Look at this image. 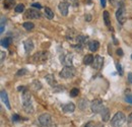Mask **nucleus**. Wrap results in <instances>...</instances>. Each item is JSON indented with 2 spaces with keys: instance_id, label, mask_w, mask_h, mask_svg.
Segmentation results:
<instances>
[{
  "instance_id": "obj_1",
  "label": "nucleus",
  "mask_w": 132,
  "mask_h": 127,
  "mask_svg": "<svg viewBox=\"0 0 132 127\" xmlns=\"http://www.w3.org/2000/svg\"><path fill=\"white\" fill-rule=\"evenodd\" d=\"M126 121V117L123 113L121 112H118L114 115V117L112 118L111 120V124L114 127H121Z\"/></svg>"
},
{
  "instance_id": "obj_2",
  "label": "nucleus",
  "mask_w": 132,
  "mask_h": 127,
  "mask_svg": "<svg viewBox=\"0 0 132 127\" xmlns=\"http://www.w3.org/2000/svg\"><path fill=\"white\" fill-rule=\"evenodd\" d=\"M60 76L62 77V78H66V80H68V78H71L74 74H75V69L72 67V66H65L61 71H60Z\"/></svg>"
},
{
  "instance_id": "obj_3",
  "label": "nucleus",
  "mask_w": 132,
  "mask_h": 127,
  "mask_svg": "<svg viewBox=\"0 0 132 127\" xmlns=\"http://www.w3.org/2000/svg\"><path fill=\"white\" fill-rule=\"evenodd\" d=\"M90 108H92V111L94 113H101L105 108L103 106V101L101 99H96L92 102V105H90Z\"/></svg>"
},
{
  "instance_id": "obj_4",
  "label": "nucleus",
  "mask_w": 132,
  "mask_h": 127,
  "mask_svg": "<svg viewBox=\"0 0 132 127\" xmlns=\"http://www.w3.org/2000/svg\"><path fill=\"white\" fill-rule=\"evenodd\" d=\"M34 61L35 62H39V63H43L45 62L47 59H48V53L47 52H44V51H41V52H38L37 54L34 55Z\"/></svg>"
},
{
  "instance_id": "obj_5",
  "label": "nucleus",
  "mask_w": 132,
  "mask_h": 127,
  "mask_svg": "<svg viewBox=\"0 0 132 127\" xmlns=\"http://www.w3.org/2000/svg\"><path fill=\"white\" fill-rule=\"evenodd\" d=\"M116 17H117L118 21H119L121 25H123V23L125 22V20H126V10H125L124 7H120V8L116 11Z\"/></svg>"
},
{
  "instance_id": "obj_6",
  "label": "nucleus",
  "mask_w": 132,
  "mask_h": 127,
  "mask_svg": "<svg viewBox=\"0 0 132 127\" xmlns=\"http://www.w3.org/2000/svg\"><path fill=\"white\" fill-rule=\"evenodd\" d=\"M51 121H52V118H51V115L45 113V114H42L40 117H39V122L41 123V125L43 126H49L51 124Z\"/></svg>"
},
{
  "instance_id": "obj_7",
  "label": "nucleus",
  "mask_w": 132,
  "mask_h": 127,
  "mask_svg": "<svg viewBox=\"0 0 132 127\" xmlns=\"http://www.w3.org/2000/svg\"><path fill=\"white\" fill-rule=\"evenodd\" d=\"M68 9H69V4H68V2L63 1V2H60V3H59V10H60L61 14L63 16H66L68 14Z\"/></svg>"
},
{
  "instance_id": "obj_8",
  "label": "nucleus",
  "mask_w": 132,
  "mask_h": 127,
  "mask_svg": "<svg viewBox=\"0 0 132 127\" xmlns=\"http://www.w3.org/2000/svg\"><path fill=\"white\" fill-rule=\"evenodd\" d=\"M103 64H104V59L101 56H96L95 60L93 62V67L95 69H97V70H100L103 67Z\"/></svg>"
},
{
  "instance_id": "obj_9",
  "label": "nucleus",
  "mask_w": 132,
  "mask_h": 127,
  "mask_svg": "<svg viewBox=\"0 0 132 127\" xmlns=\"http://www.w3.org/2000/svg\"><path fill=\"white\" fill-rule=\"evenodd\" d=\"M60 60H61V62L64 64L65 66H71V64H72V56L69 55V54L62 55L60 57Z\"/></svg>"
},
{
  "instance_id": "obj_10",
  "label": "nucleus",
  "mask_w": 132,
  "mask_h": 127,
  "mask_svg": "<svg viewBox=\"0 0 132 127\" xmlns=\"http://www.w3.org/2000/svg\"><path fill=\"white\" fill-rule=\"evenodd\" d=\"M22 102H23V107L31 105V94L28 91H24L22 94Z\"/></svg>"
},
{
  "instance_id": "obj_11",
  "label": "nucleus",
  "mask_w": 132,
  "mask_h": 127,
  "mask_svg": "<svg viewBox=\"0 0 132 127\" xmlns=\"http://www.w3.org/2000/svg\"><path fill=\"white\" fill-rule=\"evenodd\" d=\"M26 17H28V18H38V17H40V13L37 10L29 9V10H27Z\"/></svg>"
},
{
  "instance_id": "obj_12",
  "label": "nucleus",
  "mask_w": 132,
  "mask_h": 127,
  "mask_svg": "<svg viewBox=\"0 0 132 127\" xmlns=\"http://www.w3.org/2000/svg\"><path fill=\"white\" fill-rule=\"evenodd\" d=\"M1 101L6 105V107L8 108V109H10L11 107H10V104H9V100H8V97H7V94H6V92L5 91H1Z\"/></svg>"
},
{
  "instance_id": "obj_13",
  "label": "nucleus",
  "mask_w": 132,
  "mask_h": 127,
  "mask_svg": "<svg viewBox=\"0 0 132 127\" xmlns=\"http://www.w3.org/2000/svg\"><path fill=\"white\" fill-rule=\"evenodd\" d=\"M62 109H63V111L66 112V113H72V112L75 110V106H74V104H72V103H68V104L62 106Z\"/></svg>"
},
{
  "instance_id": "obj_14",
  "label": "nucleus",
  "mask_w": 132,
  "mask_h": 127,
  "mask_svg": "<svg viewBox=\"0 0 132 127\" xmlns=\"http://www.w3.org/2000/svg\"><path fill=\"white\" fill-rule=\"evenodd\" d=\"M88 48L92 52H96L98 51V49L100 48V43L98 41H90L88 43Z\"/></svg>"
},
{
  "instance_id": "obj_15",
  "label": "nucleus",
  "mask_w": 132,
  "mask_h": 127,
  "mask_svg": "<svg viewBox=\"0 0 132 127\" xmlns=\"http://www.w3.org/2000/svg\"><path fill=\"white\" fill-rule=\"evenodd\" d=\"M34 49V43L32 40H27L24 42V50L27 53H30L32 52V50Z\"/></svg>"
},
{
  "instance_id": "obj_16",
  "label": "nucleus",
  "mask_w": 132,
  "mask_h": 127,
  "mask_svg": "<svg viewBox=\"0 0 132 127\" xmlns=\"http://www.w3.org/2000/svg\"><path fill=\"white\" fill-rule=\"evenodd\" d=\"M94 60H95L94 56H93V55H90V54H88V55H85V56L83 57L82 62H83L84 65H89V64H93Z\"/></svg>"
},
{
  "instance_id": "obj_17",
  "label": "nucleus",
  "mask_w": 132,
  "mask_h": 127,
  "mask_svg": "<svg viewBox=\"0 0 132 127\" xmlns=\"http://www.w3.org/2000/svg\"><path fill=\"white\" fill-rule=\"evenodd\" d=\"M15 5V0H4L3 1V6L6 9H10Z\"/></svg>"
},
{
  "instance_id": "obj_18",
  "label": "nucleus",
  "mask_w": 132,
  "mask_h": 127,
  "mask_svg": "<svg viewBox=\"0 0 132 127\" xmlns=\"http://www.w3.org/2000/svg\"><path fill=\"white\" fill-rule=\"evenodd\" d=\"M46 80H47V82L49 83L51 86H55L56 84H57V82H56V80H55V77H54V75L53 74H48V75H46Z\"/></svg>"
},
{
  "instance_id": "obj_19",
  "label": "nucleus",
  "mask_w": 132,
  "mask_h": 127,
  "mask_svg": "<svg viewBox=\"0 0 132 127\" xmlns=\"http://www.w3.org/2000/svg\"><path fill=\"white\" fill-rule=\"evenodd\" d=\"M101 115H102V118H103V120L105 122H107L110 119V112H109V110L107 108H105L103 111L101 112Z\"/></svg>"
},
{
  "instance_id": "obj_20",
  "label": "nucleus",
  "mask_w": 132,
  "mask_h": 127,
  "mask_svg": "<svg viewBox=\"0 0 132 127\" xmlns=\"http://www.w3.org/2000/svg\"><path fill=\"white\" fill-rule=\"evenodd\" d=\"M11 42H12V40H11V38H5V39H3L2 41H1V45H2V47L4 48H7L9 47V45L11 44Z\"/></svg>"
},
{
  "instance_id": "obj_21",
  "label": "nucleus",
  "mask_w": 132,
  "mask_h": 127,
  "mask_svg": "<svg viewBox=\"0 0 132 127\" xmlns=\"http://www.w3.org/2000/svg\"><path fill=\"white\" fill-rule=\"evenodd\" d=\"M45 15L47 16L49 19H52L54 17V12L52 11V9L49 8V7H46L45 8Z\"/></svg>"
},
{
  "instance_id": "obj_22",
  "label": "nucleus",
  "mask_w": 132,
  "mask_h": 127,
  "mask_svg": "<svg viewBox=\"0 0 132 127\" xmlns=\"http://www.w3.org/2000/svg\"><path fill=\"white\" fill-rule=\"evenodd\" d=\"M14 10H15V12H17V13H21L23 10H24V5L23 4H17V5H15V7H14Z\"/></svg>"
},
{
  "instance_id": "obj_23",
  "label": "nucleus",
  "mask_w": 132,
  "mask_h": 127,
  "mask_svg": "<svg viewBox=\"0 0 132 127\" xmlns=\"http://www.w3.org/2000/svg\"><path fill=\"white\" fill-rule=\"evenodd\" d=\"M33 88L35 91H40L41 89H42V84H41V82L40 81H38V80H35L33 82Z\"/></svg>"
},
{
  "instance_id": "obj_24",
  "label": "nucleus",
  "mask_w": 132,
  "mask_h": 127,
  "mask_svg": "<svg viewBox=\"0 0 132 127\" xmlns=\"http://www.w3.org/2000/svg\"><path fill=\"white\" fill-rule=\"evenodd\" d=\"M104 20L106 26H110V15L108 11H104Z\"/></svg>"
},
{
  "instance_id": "obj_25",
  "label": "nucleus",
  "mask_w": 132,
  "mask_h": 127,
  "mask_svg": "<svg viewBox=\"0 0 132 127\" xmlns=\"http://www.w3.org/2000/svg\"><path fill=\"white\" fill-rule=\"evenodd\" d=\"M86 107H87V101H86L85 99L80 100V103H79V108H80L81 110H85V109H86Z\"/></svg>"
},
{
  "instance_id": "obj_26",
  "label": "nucleus",
  "mask_w": 132,
  "mask_h": 127,
  "mask_svg": "<svg viewBox=\"0 0 132 127\" xmlns=\"http://www.w3.org/2000/svg\"><path fill=\"white\" fill-rule=\"evenodd\" d=\"M34 23L33 22H30V21H28V22H24L23 23V28L26 29V30H28V31H31V30H33L34 29Z\"/></svg>"
},
{
  "instance_id": "obj_27",
  "label": "nucleus",
  "mask_w": 132,
  "mask_h": 127,
  "mask_svg": "<svg viewBox=\"0 0 132 127\" xmlns=\"http://www.w3.org/2000/svg\"><path fill=\"white\" fill-rule=\"evenodd\" d=\"M79 94V90L78 89H72L70 91V96L71 97H76V96Z\"/></svg>"
},
{
  "instance_id": "obj_28",
  "label": "nucleus",
  "mask_w": 132,
  "mask_h": 127,
  "mask_svg": "<svg viewBox=\"0 0 132 127\" xmlns=\"http://www.w3.org/2000/svg\"><path fill=\"white\" fill-rule=\"evenodd\" d=\"M116 68H117L118 73H119L120 75H123V70H122V67H121V65H120L119 62H116Z\"/></svg>"
},
{
  "instance_id": "obj_29",
  "label": "nucleus",
  "mask_w": 132,
  "mask_h": 127,
  "mask_svg": "<svg viewBox=\"0 0 132 127\" xmlns=\"http://www.w3.org/2000/svg\"><path fill=\"white\" fill-rule=\"evenodd\" d=\"M4 21H5V19H4V17L2 16V17H1V27H0V33H1V34L4 32Z\"/></svg>"
},
{
  "instance_id": "obj_30",
  "label": "nucleus",
  "mask_w": 132,
  "mask_h": 127,
  "mask_svg": "<svg viewBox=\"0 0 132 127\" xmlns=\"http://www.w3.org/2000/svg\"><path fill=\"white\" fill-rule=\"evenodd\" d=\"M67 1L73 6H78V0H67Z\"/></svg>"
},
{
  "instance_id": "obj_31",
  "label": "nucleus",
  "mask_w": 132,
  "mask_h": 127,
  "mask_svg": "<svg viewBox=\"0 0 132 127\" xmlns=\"http://www.w3.org/2000/svg\"><path fill=\"white\" fill-rule=\"evenodd\" d=\"M27 73V70L26 69H20V70H18V72L16 73L17 76H19V75H23V74H26Z\"/></svg>"
},
{
  "instance_id": "obj_32",
  "label": "nucleus",
  "mask_w": 132,
  "mask_h": 127,
  "mask_svg": "<svg viewBox=\"0 0 132 127\" xmlns=\"http://www.w3.org/2000/svg\"><path fill=\"white\" fill-rule=\"evenodd\" d=\"M19 119H20L19 115H17V114H14V115H12V120H13L14 122H17V121H19Z\"/></svg>"
},
{
  "instance_id": "obj_33",
  "label": "nucleus",
  "mask_w": 132,
  "mask_h": 127,
  "mask_svg": "<svg viewBox=\"0 0 132 127\" xmlns=\"http://www.w3.org/2000/svg\"><path fill=\"white\" fill-rule=\"evenodd\" d=\"M125 100H126V102H128L129 104H131V105H132V95H128V96H126V98H125Z\"/></svg>"
},
{
  "instance_id": "obj_34",
  "label": "nucleus",
  "mask_w": 132,
  "mask_h": 127,
  "mask_svg": "<svg viewBox=\"0 0 132 127\" xmlns=\"http://www.w3.org/2000/svg\"><path fill=\"white\" fill-rule=\"evenodd\" d=\"M84 127H96V125H95V123H94L93 121H89V122H87V123L85 124Z\"/></svg>"
},
{
  "instance_id": "obj_35",
  "label": "nucleus",
  "mask_w": 132,
  "mask_h": 127,
  "mask_svg": "<svg viewBox=\"0 0 132 127\" xmlns=\"http://www.w3.org/2000/svg\"><path fill=\"white\" fill-rule=\"evenodd\" d=\"M32 5H33L34 7H37V8H39V9H41V8H42V5H41L40 3H33Z\"/></svg>"
},
{
  "instance_id": "obj_36",
  "label": "nucleus",
  "mask_w": 132,
  "mask_h": 127,
  "mask_svg": "<svg viewBox=\"0 0 132 127\" xmlns=\"http://www.w3.org/2000/svg\"><path fill=\"white\" fill-rule=\"evenodd\" d=\"M117 54H118L119 56H123V51H122V49H118V50H117Z\"/></svg>"
},
{
  "instance_id": "obj_37",
  "label": "nucleus",
  "mask_w": 132,
  "mask_h": 127,
  "mask_svg": "<svg viewBox=\"0 0 132 127\" xmlns=\"http://www.w3.org/2000/svg\"><path fill=\"white\" fill-rule=\"evenodd\" d=\"M128 81H129L130 83H132V72H130V73L128 74Z\"/></svg>"
},
{
  "instance_id": "obj_38",
  "label": "nucleus",
  "mask_w": 132,
  "mask_h": 127,
  "mask_svg": "<svg viewBox=\"0 0 132 127\" xmlns=\"http://www.w3.org/2000/svg\"><path fill=\"white\" fill-rule=\"evenodd\" d=\"M0 54H1V62H3L4 61V57H5V53L4 52H1Z\"/></svg>"
},
{
  "instance_id": "obj_39",
  "label": "nucleus",
  "mask_w": 132,
  "mask_h": 127,
  "mask_svg": "<svg viewBox=\"0 0 132 127\" xmlns=\"http://www.w3.org/2000/svg\"><path fill=\"white\" fill-rule=\"evenodd\" d=\"M100 1H101V5L103 7H105L106 6V0H100Z\"/></svg>"
},
{
  "instance_id": "obj_40",
  "label": "nucleus",
  "mask_w": 132,
  "mask_h": 127,
  "mask_svg": "<svg viewBox=\"0 0 132 127\" xmlns=\"http://www.w3.org/2000/svg\"><path fill=\"white\" fill-rule=\"evenodd\" d=\"M85 19H86V21H90V19H92V16L90 15H85Z\"/></svg>"
},
{
  "instance_id": "obj_41",
  "label": "nucleus",
  "mask_w": 132,
  "mask_h": 127,
  "mask_svg": "<svg viewBox=\"0 0 132 127\" xmlns=\"http://www.w3.org/2000/svg\"><path fill=\"white\" fill-rule=\"evenodd\" d=\"M128 121H129V122H132V113L129 115V117H128Z\"/></svg>"
},
{
  "instance_id": "obj_42",
  "label": "nucleus",
  "mask_w": 132,
  "mask_h": 127,
  "mask_svg": "<svg viewBox=\"0 0 132 127\" xmlns=\"http://www.w3.org/2000/svg\"><path fill=\"white\" fill-rule=\"evenodd\" d=\"M85 2H86L87 4H90V2H92V0H85Z\"/></svg>"
},
{
  "instance_id": "obj_43",
  "label": "nucleus",
  "mask_w": 132,
  "mask_h": 127,
  "mask_svg": "<svg viewBox=\"0 0 132 127\" xmlns=\"http://www.w3.org/2000/svg\"><path fill=\"white\" fill-rule=\"evenodd\" d=\"M49 127H57V126H56V125H55V124H50V125H49Z\"/></svg>"
},
{
  "instance_id": "obj_44",
  "label": "nucleus",
  "mask_w": 132,
  "mask_h": 127,
  "mask_svg": "<svg viewBox=\"0 0 132 127\" xmlns=\"http://www.w3.org/2000/svg\"><path fill=\"white\" fill-rule=\"evenodd\" d=\"M110 1H113V0H110Z\"/></svg>"
},
{
  "instance_id": "obj_45",
  "label": "nucleus",
  "mask_w": 132,
  "mask_h": 127,
  "mask_svg": "<svg viewBox=\"0 0 132 127\" xmlns=\"http://www.w3.org/2000/svg\"><path fill=\"white\" fill-rule=\"evenodd\" d=\"M131 59H132V55H131Z\"/></svg>"
}]
</instances>
